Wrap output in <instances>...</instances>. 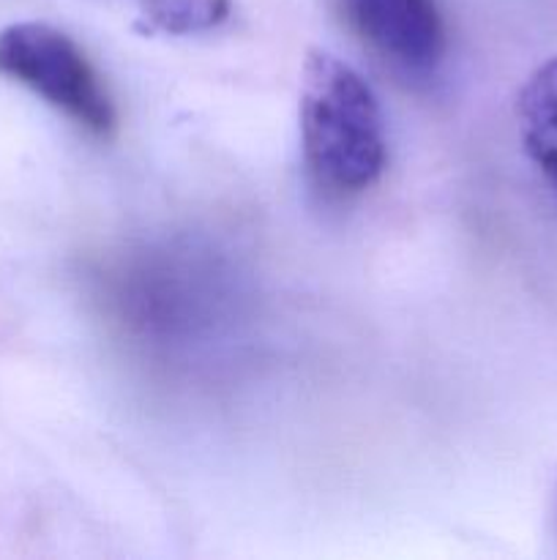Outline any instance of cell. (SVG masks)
<instances>
[{
    "label": "cell",
    "mask_w": 557,
    "mask_h": 560,
    "mask_svg": "<svg viewBox=\"0 0 557 560\" xmlns=\"http://www.w3.org/2000/svg\"><path fill=\"white\" fill-rule=\"evenodd\" d=\"M300 145L328 195L369 189L386 167V124L375 91L336 55L315 49L300 74Z\"/></svg>",
    "instance_id": "obj_1"
},
{
    "label": "cell",
    "mask_w": 557,
    "mask_h": 560,
    "mask_svg": "<svg viewBox=\"0 0 557 560\" xmlns=\"http://www.w3.org/2000/svg\"><path fill=\"white\" fill-rule=\"evenodd\" d=\"M0 74L42 96L93 137L118 129L115 102L80 44L47 22H14L0 31Z\"/></svg>",
    "instance_id": "obj_2"
},
{
    "label": "cell",
    "mask_w": 557,
    "mask_h": 560,
    "mask_svg": "<svg viewBox=\"0 0 557 560\" xmlns=\"http://www.w3.org/2000/svg\"><path fill=\"white\" fill-rule=\"evenodd\" d=\"M333 9L366 49L404 74H429L446 55L437 0H333Z\"/></svg>",
    "instance_id": "obj_3"
},
{
    "label": "cell",
    "mask_w": 557,
    "mask_h": 560,
    "mask_svg": "<svg viewBox=\"0 0 557 560\" xmlns=\"http://www.w3.org/2000/svg\"><path fill=\"white\" fill-rule=\"evenodd\" d=\"M517 115L524 151L557 189V58L528 77L519 91Z\"/></svg>",
    "instance_id": "obj_4"
},
{
    "label": "cell",
    "mask_w": 557,
    "mask_h": 560,
    "mask_svg": "<svg viewBox=\"0 0 557 560\" xmlns=\"http://www.w3.org/2000/svg\"><path fill=\"white\" fill-rule=\"evenodd\" d=\"M145 20L169 36L208 33L229 16V0H140Z\"/></svg>",
    "instance_id": "obj_5"
}]
</instances>
